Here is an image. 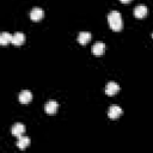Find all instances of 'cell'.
<instances>
[{
	"label": "cell",
	"mask_w": 153,
	"mask_h": 153,
	"mask_svg": "<svg viewBox=\"0 0 153 153\" xmlns=\"http://www.w3.org/2000/svg\"><path fill=\"white\" fill-rule=\"evenodd\" d=\"M18 99H19V102H20L22 104H27V103H30L31 99H32V93H31L29 90H24V91H22V92L19 93Z\"/></svg>",
	"instance_id": "5b68a950"
},
{
	"label": "cell",
	"mask_w": 153,
	"mask_h": 153,
	"mask_svg": "<svg viewBox=\"0 0 153 153\" xmlns=\"http://www.w3.org/2000/svg\"><path fill=\"white\" fill-rule=\"evenodd\" d=\"M43 16H44V12H43V10L39 8V7H35V8H32L31 12H30V18H31L32 22H39V20L43 18Z\"/></svg>",
	"instance_id": "3957f363"
},
{
	"label": "cell",
	"mask_w": 153,
	"mask_h": 153,
	"mask_svg": "<svg viewBox=\"0 0 153 153\" xmlns=\"http://www.w3.org/2000/svg\"><path fill=\"white\" fill-rule=\"evenodd\" d=\"M24 41H25V36H24L23 32H16V33L12 35V41H11L12 44H14V45H22L24 43Z\"/></svg>",
	"instance_id": "9c48e42d"
},
{
	"label": "cell",
	"mask_w": 153,
	"mask_h": 153,
	"mask_svg": "<svg viewBox=\"0 0 153 153\" xmlns=\"http://www.w3.org/2000/svg\"><path fill=\"white\" fill-rule=\"evenodd\" d=\"M92 54L93 55H102L103 53H104V50H105V45H104V43L103 42H96L93 45H92Z\"/></svg>",
	"instance_id": "30bf717a"
},
{
	"label": "cell",
	"mask_w": 153,
	"mask_h": 153,
	"mask_svg": "<svg viewBox=\"0 0 153 153\" xmlns=\"http://www.w3.org/2000/svg\"><path fill=\"white\" fill-rule=\"evenodd\" d=\"M91 41V33L88 31H81L78 36V42L80 44H86Z\"/></svg>",
	"instance_id": "8fae6325"
},
{
	"label": "cell",
	"mask_w": 153,
	"mask_h": 153,
	"mask_svg": "<svg viewBox=\"0 0 153 153\" xmlns=\"http://www.w3.org/2000/svg\"><path fill=\"white\" fill-rule=\"evenodd\" d=\"M118 91H120V86H118V84L115 82V81H110V82H108V85L105 86V93H106L108 96H114V94H116Z\"/></svg>",
	"instance_id": "277c9868"
},
{
	"label": "cell",
	"mask_w": 153,
	"mask_h": 153,
	"mask_svg": "<svg viewBox=\"0 0 153 153\" xmlns=\"http://www.w3.org/2000/svg\"><path fill=\"white\" fill-rule=\"evenodd\" d=\"M122 115V109L118 105H111L108 110V116L111 120H116Z\"/></svg>",
	"instance_id": "7a4b0ae2"
},
{
	"label": "cell",
	"mask_w": 153,
	"mask_h": 153,
	"mask_svg": "<svg viewBox=\"0 0 153 153\" xmlns=\"http://www.w3.org/2000/svg\"><path fill=\"white\" fill-rule=\"evenodd\" d=\"M30 145V139L27 136H19L18 137V141H17V147L19 149H25L27 146Z\"/></svg>",
	"instance_id": "7c38bea8"
},
{
	"label": "cell",
	"mask_w": 153,
	"mask_h": 153,
	"mask_svg": "<svg viewBox=\"0 0 153 153\" xmlns=\"http://www.w3.org/2000/svg\"><path fill=\"white\" fill-rule=\"evenodd\" d=\"M131 0H121V2H123V4H128V2H130Z\"/></svg>",
	"instance_id": "5bb4252c"
},
{
	"label": "cell",
	"mask_w": 153,
	"mask_h": 153,
	"mask_svg": "<svg viewBox=\"0 0 153 153\" xmlns=\"http://www.w3.org/2000/svg\"><path fill=\"white\" fill-rule=\"evenodd\" d=\"M57 108H59V104L55 100H49L44 105V110L48 115H54L57 111Z\"/></svg>",
	"instance_id": "8992f818"
},
{
	"label": "cell",
	"mask_w": 153,
	"mask_h": 153,
	"mask_svg": "<svg viewBox=\"0 0 153 153\" xmlns=\"http://www.w3.org/2000/svg\"><path fill=\"white\" fill-rule=\"evenodd\" d=\"M11 131H12V135H13V136L19 137V136H22V135L24 134L25 127H24V124H22V123H14Z\"/></svg>",
	"instance_id": "52a82bcc"
},
{
	"label": "cell",
	"mask_w": 153,
	"mask_h": 153,
	"mask_svg": "<svg viewBox=\"0 0 153 153\" xmlns=\"http://www.w3.org/2000/svg\"><path fill=\"white\" fill-rule=\"evenodd\" d=\"M146 14H147V7H146L145 5H137V6L134 8V16H135L136 18L141 19V18L146 17Z\"/></svg>",
	"instance_id": "ba28073f"
},
{
	"label": "cell",
	"mask_w": 153,
	"mask_h": 153,
	"mask_svg": "<svg viewBox=\"0 0 153 153\" xmlns=\"http://www.w3.org/2000/svg\"><path fill=\"white\" fill-rule=\"evenodd\" d=\"M152 38H153V33H152Z\"/></svg>",
	"instance_id": "9a60e30c"
},
{
	"label": "cell",
	"mask_w": 153,
	"mask_h": 153,
	"mask_svg": "<svg viewBox=\"0 0 153 153\" xmlns=\"http://www.w3.org/2000/svg\"><path fill=\"white\" fill-rule=\"evenodd\" d=\"M11 41H12V35H11L10 32H2V33L0 35V43H1L2 45L8 44Z\"/></svg>",
	"instance_id": "4fadbf2b"
},
{
	"label": "cell",
	"mask_w": 153,
	"mask_h": 153,
	"mask_svg": "<svg viewBox=\"0 0 153 153\" xmlns=\"http://www.w3.org/2000/svg\"><path fill=\"white\" fill-rule=\"evenodd\" d=\"M108 23L114 31H121L122 30V17L118 11H111L108 14Z\"/></svg>",
	"instance_id": "6da1fadb"
}]
</instances>
